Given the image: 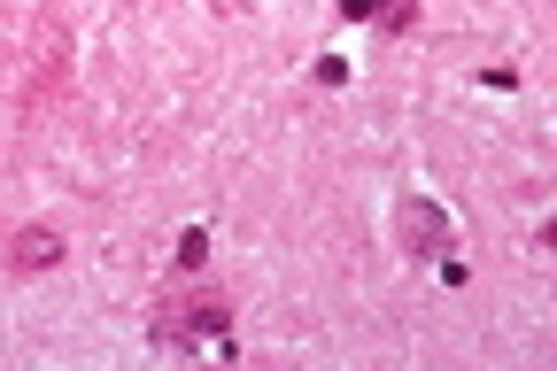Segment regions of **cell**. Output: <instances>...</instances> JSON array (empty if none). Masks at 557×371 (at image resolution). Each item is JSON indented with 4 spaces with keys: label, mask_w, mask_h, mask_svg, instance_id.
Instances as JSON below:
<instances>
[{
    "label": "cell",
    "mask_w": 557,
    "mask_h": 371,
    "mask_svg": "<svg viewBox=\"0 0 557 371\" xmlns=\"http://www.w3.org/2000/svg\"><path fill=\"white\" fill-rule=\"evenodd\" d=\"M318 86H348V62L341 54H318Z\"/></svg>",
    "instance_id": "5"
},
{
    "label": "cell",
    "mask_w": 557,
    "mask_h": 371,
    "mask_svg": "<svg viewBox=\"0 0 557 371\" xmlns=\"http://www.w3.org/2000/svg\"><path fill=\"white\" fill-rule=\"evenodd\" d=\"M9 263H16V271H54V263H62V233H54V225H24V233L9 240Z\"/></svg>",
    "instance_id": "3"
},
{
    "label": "cell",
    "mask_w": 557,
    "mask_h": 371,
    "mask_svg": "<svg viewBox=\"0 0 557 371\" xmlns=\"http://www.w3.org/2000/svg\"><path fill=\"white\" fill-rule=\"evenodd\" d=\"M225 325H233V310L218 302V294H194V302H171V310L156 318V341H163V348H178V341L194 348V333H225Z\"/></svg>",
    "instance_id": "1"
},
{
    "label": "cell",
    "mask_w": 557,
    "mask_h": 371,
    "mask_svg": "<svg viewBox=\"0 0 557 371\" xmlns=\"http://www.w3.org/2000/svg\"><path fill=\"white\" fill-rule=\"evenodd\" d=\"M341 16L348 24H372V16H387V0H341Z\"/></svg>",
    "instance_id": "4"
},
{
    "label": "cell",
    "mask_w": 557,
    "mask_h": 371,
    "mask_svg": "<svg viewBox=\"0 0 557 371\" xmlns=\"http://www.w3.org/2000/svg\"><path fill=\"white\" fill-rule=\"evenodd\" d=\"M395 233H403V248H410L418 263H434V256L449 248V217H442L426 194H410V201L395 209Z\"/></svg>",
    "instance_id": "2"
}]
</instances>
